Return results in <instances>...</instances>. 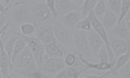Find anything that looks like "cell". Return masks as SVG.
<instances>
[{"instance_id":"cell-1","label":"cell","mask_w":130,"mask_h":78,"mask_svg":"<svg viewBox=\"0 0 130 78\" xmlns=\"http://www.w3.org/2000/svg\"><path fill=\"white\" fill-rule=\"evenodd\" d=\"M30 4L31 2H16L12 9L7 10V24L12 26V31H14V27H20L22 24L31 22Z\"/></svg>"},{"instance_id":"cell-2","label":"cell","mask_w":130,"mask_h":78,"mask_svg":"<svg viewBox=\"0 0 130 78\" xmlns=\"http://www.w3.org/2000/svg\"><path fill=\"white\" fill-rule=\"evenodd\" d=\"M30 14H31V24L37 29L40 26L53 25L56 18H53L52 13L50 12L46 2H31L30 4Z\"/></svg>"},{"instance_id":"cell-3","label":"cell","mask_w":130,"mask_h":78,"mask_svg":"<svg viewBox=\"0 0 130 78\" xmlns=\"http://www.w3.org/2000/svg\"><path fill=\"white\" fill-rule=\"evenodd\" d=\"M53 35H55V39L59 42V44L65 48L68 52H74V40H73V30L68 29L62 26L60 22L56 20L53 22Z\"/></svg>"},{"instance_id":"cell-4","label":"cell","mask_w":130,"mask_h":78,"mask_svg":"<svg viewBox=\"0 0 130 78\" xmlns=\"http://www.w3.org/2000/svg\"><path fill=\"white\" fill-rule=\"evenodd\" d=\"M73 40H74V52L81 53L82 56L90 61L94 60V55L89 47V42H87V33L82 31V30H74L73 33Z\"/></svg>"},{"instance_id":"cell-5","label":"cell","mask_w":130,"mask_h":78,"mask_svg":"<svg viewBox=\"0 0 130 78\" xmlns=\"http://www.w3.org/2000/svg\"><path fill=\"white\" fill-rule=\"evenodd\" d=\"M21 38L26 42L29 48L31 50L32 57H34L38 68L40 70L42 66H43V56H44V47H43V44L35 37H24V35H21Z\"/></svg>"},{"instance_id":"cell-6","label":"cell","mask_w":130,"mask_h":78,"mask_svg":"<svg viewBox=\"0 0 130 78\" xmlns=\"http://www.w3.org/2000/svg\"><path fill=\"white\" fill-rule=\"evenodd\" d=\"M108 40H109V47L113 52L115 59L129 52V40H124L117 37H108Z\"/></svg>"},{"instance_id":"cell-7","label":"cell","mask_w":130,"mask_h":78,"mask_svg":"<svg viewBox=\"0 0 130 78\" xmlns=\"http://www.w3.org/2000/svg\"><path fill=\"white\" fill-rule=\"evenodd\" d=\"M65 69V63H64V59L61 57H50L48 60H46L43 63V66H42V72L44 73H48V74H53L55 75L57 72Z\"/></svg>"},{"instance_id":"cell-8","label":"cell","mask_w":130,"mask_h":78,"mask_svg":"<svg viewBox=\"0 0 130 78\" xmlns=\"http://www.w3.org/2000/svg\"><path fill=\"white\" fill-rule=\"evenodd\" d=\"M43 47H44V55H47L48 57H61V59H64L65 55L69 53L67 50L60 46L56 39L52 40L51 43L43 44Z\"/></svg>"},{"instance_id":"cell-9","label":"cell","mask_w":130,"mask_h":78,"mask_svg":"<svg viewBox=\"0 0 130 78\" xmlns=\"http://www.w3.org/2000/svg\"><path fill=\"white\" fill-rule=\"evenodd\" d=\"M82 20V16H81V12H79V9L78 10H73V12L68 13V14H65L62 17H59L57 21L60 22V24L65 27H68L70 30L74 31V26L78 24V22Z\"/></svg>"},{"instance_id":"cell-10","label":"cell","mask_w":130,"mask_h":78,"mask_svg":"<svg viewBox=\"0 0 130 78\" xmlns=\"http://www.w3.org/2000/svg\"><path fill=\"white\" fill-rule=\"evenodd\" d=\"M55 8L57 18L73 12V10H78V7H75L74 2H70V0H55Z\"/></svg>"},{"instance_id":"cell-11","label":"cell","mask_w":130,"mask_h":78,"mask_svg":"<svg viewBox=\"0 0 130 78\" xmlns=\"http://www.w3.org/2000/svg\"><path fill=\"white\" fill-rule=\"evenodd\" d=\"M37 34V39L42 43V44H47L51 43L52 40H55V35H53V27L52 25H47V26H40L35 31Z\"/></svg>"},{"instance_id":"cell-12","label":"cell","mask_w":130,"mask_h":78,"mask_svg":"<svg viewBox=\"0 0 130 78\" xmlns=\"http://www.w3.org/2000/svg\"><path fill=\"white\" fill-rule=\"evenodd\" d=\"M87 42H89V47H90V50L94 55V57L96 59V55H98V52H99V50L104 46L102 38L91 29L90 31H87Z\"/></svg>"},{"instance_id":"cell-13","label":"cell","mask_w":130,"mask_h":78,"mask_svg":"<svg viewBox=\"0 0 130 78\" xmlns=\"http://www.w3.org/2000/svg\"><path fill=\"white\" fill-rule=\"evenodd\" d=\"M108 37H117L124 40H130V29L126 26L124 21L117 22V25L113 27V30L108 33Z\"/></svg>"},{"instance_id":"cell-14","label":"cell","mask_w":130,"mask_h":78,"mask_svg":"<svg viewBox=\"0 0 130 78\" xmlns=\"http://www.w3.org/2000/svg\"><path fill=\"white\" fill-rule=\"evenodd\" d=\"M117 20H118V16L107 9V12L103 14L102 20H99V21H100V24L103 25L104 30L107 31V34H108V33H109L111 30H113V27L117 25Z\"/></svg>"},{"instance_id":"cell-15","label":"cell","mask_w":130,"mask_h":78,"mask_svg":"<svg viewBox=\"0 0 130 78\" xmlns=\"http://www.w3.org/2000/svg\"><path fill=\"white\" fill-rule=\"evenodd\" d=\"M129 59H130V53H129V52H126V53L121 55L120 57H117V59H116V61H115L113 68L109 70V73H111L112 75H115V77H116V74H117L118 69L122 68V66H124L126 63H129Z\"/></svg>"},{"instance_id":"cell-16","label":"cell","mask_w":130,"mask_h":78,"mask_svg":"<svg viewBox=\"0 0 130 78\" xmlns=\"http://www.w3.org/2000/svg\"><path fill=\"white\" fill-rule=\"evenodd\" d=\"M16 74H18L20 77H22V78H53V74H48V73H44L42 70L20 72V73H16Z\"/></svg>"},{"instance_id":"cell-17","label":"cell","mask_w":130,"mask_h":78,"mask_svg":"<svg viewBox=\"0 0 130 78\" xmlns=\"http://www.w3.org/2000/svg\"><path fill=\"white\" fill-rule=\"evenodd\" d=\"M26 46H27V44H26V42H25L22 38H18V39H17V42L14 43V47H13L12 56H10V61H12V64L16 61V57L24 51V48H25Z\"/></svg>"},{"instance_id":"cell-18","label":"cell","mask_w":130,"mask_h":78,"mask_svg":"<svg viewBox=\"0 0 130 78\" xmlns=\"http://www.w3.org/2000/svg\"><path fill=\"white\" fill-rule=\"evenodd\" d=\"M96 2H98V0H85L83 4L81 5V9H79L82 18H86L91 10H94V8L96 5Z\"/></svg>"},{"instance_id":"cell-19","label":"cell","mask_w":130,"mask_h":78,"mask_svg":"<svg viewBox=\"0 0 130 78\" xmlns=\"http://www.w3.org/2000/svg\"><path fill=\"white\" fill-rule=\"evenodd\" d=\"M34 57H32V53H31V50L29 48V46H26L24 48V51L21 52L18 56L16 57V61L13 63V65H17V64H21L24 61H27V60H32Z\"/></svg>"},{"instance_id":"cell-20","label":"cell","mask_w":130,"mask_h":78,"mask_svg":"<svg viewBox=\"0 0 130 78\" xmlns=\"http://www.w3.org/2000/svg\"><path fill=\"white\" fill-rule=\"evenodd\" d=\"M94 16L99 20L103 17V14L107 12V2L105 0H99V2H96V5L94 8Z\"/></svg>"},{"instance_id":"cell-21","label":"cell","mask_w":130,"mask_h":78,"mask_svg":"<svg viewBox=\"0 0 130 78\" xmlns=\"http://www.w3.org/2000/svg\"><path fill=\"white\" fill-rule=\"evenodd\" d=\"M37 31V27L31 24V22H27V24H22L20 26V35H24V37H29L32 35L34 33Z\"/></svg>"},{"instance_id":"cell-22","label":"cell","mask_w":130,"mask_h":78,"mask_svg":"<svg viewBox=\"0 0 130 78\" xmlns=\"http://www.w3.org/2000/svg\"><path fill=\"white\" fill-rule=\"evenodd\" d=\"M107 9L118 16L121 9V0H109V2H107Z\"/></svg>"},{"instance_id":"cell-23","label":"cell","mask_w":130,"mask_h":78,"mask_svg":"<svg viewBox=\"0 0 130 78\" xmlns=\"http://www.w3.org/2000/svg\"><path fill=\"white\" fill-rule=\"evenodd\" d=\"M78 57L77 55H75V52H69L64 56V63H65V66H74L78 64Z\"/></svg>"},{"instance_id":"cell-24","label":"cell","mask_w":130,"mask_h":78,"mask_svg":"<svg viewBox=\"0 0 130 78\" xmlns=\"http://www.w3.org/2000/svg\"><path fill=\"white\" fill-rule=\"evenodd\" d=\"M74 30H82V31H90L91 30V22H90V20L86 17V18H82L77 25L74 26Z\"/></svg>"},{"instance_id":"cell-25","label":"cell","mask_w":130,"mask_h":78,"mask_svg":"<svg viewBox=\"0 0 130 78\" xmlns=\"http://www.w3.org/2000/svg\"><path fill=\"white\" fill-rule=\"evenodd\" d=\"M129 9H130V2H129V0H122V2H121L120 14H118V20H117V22H121V21L124 20V17L129 13Z\"/></svg>"},{"instance_id":"cell-26","label":"cell","mask_w":130,"mask_h":78,"mask_svg":"<svg viewBox=\"0 0 130 78\" xmlns=\"http://www.w3.org/2000/svg\"><path fill=\"white\" fill-rule=\"evenodd\" d=\"M129 74H130V65H129V63H126L122 68L118 69L116 78H129Z\"/></svg>"},{"instance_id":"cell-27","label":"cell","mask_w":130,"mask_h":78,"mask_svg":"<svg viewBox=\"0 0 130 78\" xmlns=\"http://www.w3.org/2000/svg\"><path fill=\"white\" fill-rule=\"evenodd\" d=\"M96 59L99 60V63H109V57H108V53L104 46L99 50V52L96 55Z\"/></svg>"},{"instance_id":"cell-28","label":"cell","mask_w":130,"mask_h":78,"mask_svg":"<svg viewBox=\"0 0 130 78\" xmlns=\"http://www.w3.org/2000/svg\"><path fill=\"white\" fill-rule=\"evenodd\" d=\"M46 5L48 7V9H50V12L52 13L53 18L57 20V13H56V8H55V0H47Z\"/></svg>"},{"instance_id":"cell-29","label":"cell","mask_w":130,"mask_h":78,"mask_svg":"<svg viewBox=\"0 0 130 78\" xmlns=\"http://www.w3.org/2000/svg\"><path fill=\"white\" fill-rule=\"evenodd\" d=\"M53 78H69V77H68L67 72H65V69H62V70L57 72L55 75H53Z\"/></svg>"},{"instance_id":"cell-30","label":"cell","mask_w":130,"mask_h":78,"mask_svg":"<svg viewBox=\"0 0 130 78\" xmlns=\"http://www.w3.org/2000/svg\"><path fill=\"white\" fill-rule=\"evenodd\" d=\"M5 25H7V17H5V14L0 13V30H2Z\"/></svg>"},{"instance_id":"cell-31","label":"cell","mask_w":130,"mask_h":78,"mask_svg":"<svg viewBox=\"0 0 130 78\" xmlns=\"http://www.w3.org/2000/svg\"><path fill=\"white\" fill-rule=\"evenodd\" d=\"M104 74H105V73H104ZM104 74H102V75H96V74H83L82 77H83V78H103Z\"/></svg>"},{"instance_id":"cell-32","label":"cell","mask_w":130,"mask_h":78,"mask_svg":"<svg viewBox=\"0 0 130 78\" xmlns=\"http://www.w3.org/2000/svg\"><path fill=\"white\" fill-rule=\"evenodd\" d=\"M0 13L7 14V9H5V7L3 5V3H2V2H0Z\"/></svg>"},{"instance_id":"cell-33","label":"cell","mask_w":130,"mask_h":78,"mask_svg":"<svg viewBox=\"0 0 130 78\" xmlns=\"http://www.w3.org/2000/svg\"><path fill=\"white\" fill-rule=\"evenodd\" d=\"M103 78H116L115 75H112L111 73H109V70H108V72H105V74H104V77Z\"/></svg>"},{"instance_id":"cell-34","label":"cell","mask_w":130,"mask_h":78,"mask_svg":"<svg viewBox=\"0 0 130 78\" xmlns=\"http://www.w3.org/2000/svg\"><path fill=\"white\" fill-rule=\"evenodd\" d=\"M10 78H22V77H20V75L16 74V73H10Z\"/></svg>"},{"instance_id":"cell-35","label":"cell","mask_w":130,"mask_h":78,"mask_svg":"<svg viewBox=\"0 0 130 78\" xmlns=\"http://www.w3.org/2000/svg\"><path fill=\"white\" fill-rule=\"evenodd\" d=\"M3 46H4V43H3L2 38H0V53H2V48H3Z\"/></svg>"},{"instance_id":"cell-36","label":"cell","mask_w":130,"mask_h":78,"mask_svg":"<svg viewBox=\"0 0 130 78\" xmlns=\"http://www.w3.org/2000/svg\"><path fill=\"white\" fill-rule=\"evenodd\" d=\"M2 78H10V75H8V77H2Z\"/></svg>"},{"instance_id":"cell-37","label":"cell","mask_w":130,"mask_h":78,"mask_svg":"<svg viewBox=\"0 0 130 78\" xmlns=\"http://www.w3.org/2000/svg\"><path fill=\"white\" fill-rule=\"evenodd\" d=\"M78 78H83V77H81V75H79V77H78Z\"/></svg>"},{"instance_id":"cell-38","label":"cell","mask_w":130,"mask_h":78,"mask_svg":"<svg viewBox=\"0 0 130 78\" xmlns=\"http://www.w3.org/2000/svg\"><path fill=\"white\" fill-rule=\"evenodd\" d=\"M0 75H2V72H0Z\"/></svg>"},{"instance_id":"cell-39","label":"cell","mask_w":130,"mask_h":78,"mask_svg":"<svg viewBox=\"0 0 130 78\" xmlns=\"http://www.w3.org/2000/svg\"><path fill=\"white\" fill-rule=\"evenodd\" d=\"M0 78H2V75H0Z\"/></svg>"}]
</instances>
